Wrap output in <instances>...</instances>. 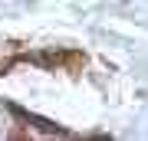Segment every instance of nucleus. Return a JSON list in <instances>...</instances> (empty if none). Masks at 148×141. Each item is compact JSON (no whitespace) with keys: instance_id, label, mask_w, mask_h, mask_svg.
Masks as SVG:
<instances>
[{"instance_id":"obj_1","label":"nucleus","mask_w":148,"mask_h":141,"mask_svg":"<svg viewBox=\"0 0 148 141\" xmlns=\"http://www.w3.org/2000/svg\"><path fill=\"white\" fill-rule=\"evenodd\" d=\"M20 59H27L33 66H43V69H66V72H79L86 66V52L79 49H46V52H23Z\"/></svg>"},{"instance_id":"obj_3","label":"nucleus","mask_w":148,"mask_h":141,"mask_svg":"<svg viewBox=\"0 0 148 141\" xmlns=\"http://www.w3.org/2000/svg\"><path fill=\"white\" fill-rule=\"evenodd\" d=\"M13 63H20V56H13V59H3V63H0V76H3V69H10Z\"/></svg>"},{"instance_id":"obj_2","label":"nucleus","mask_w":148,"mask_h":141,"mask_svg":"<svg viewBox=\"0 0 148 141\" xmlns=\"http://www.w3.org/2000/svg\"><path fill=\"white\" fill-rule=\"evenodd\" d=\"M10 112H13V115L23 121V125H33V128L40 131V135H46V138H69V131H66L63 125H56V121H46V118L33 115V112H23L20 105H10Z\"/></svg>"}]
</instances>
